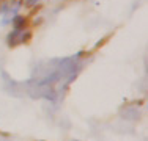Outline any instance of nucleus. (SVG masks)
<instances>
[{"mask_svg":"<svg viewBox=\"0 0 148 141\" xmlns=\"http://www.w3.org/2000/svg\"><path fill=\"white\" fill-rule=\"evenodd\" d=\"M6 45L11 49L22 45V30H11L6 35Z\"/></svg>","mask_w":148,"mask_h":141,"instance_id":"20e7f679","label":"nucleus"},{"mask_svg":"<svg viewBox=\"0 0 148 141\" xmlns=\"http://www.w3.org/2000/svg\"><path fill=\"white\" fill-rule=\"evenodd\" d=\"M107 38H109V36H107ZM107 38H106V39H107ZM106 39H99V41H98L96 44H95V49H99L101 44H104V42H106Z\"/></svg>","mask_w":148,"mask_h":141,"instance_id":"423d86ee","label":"nucleus"},{"mask_svg":"<svg viewBox=\"0 0 148 141\" xmlns=\"http://www.w3.org/2000/svg\"><path fill=\"white\" fill-rule=\"evenodd\" d=\"M10 22H11V25H13V30H25V28H29L30 19L27 16H24V14L17 13L16 16L11 17Z\"/></svg>","mask_w":148,"mask_h":141,"instance_id":"7ed1b4c3","label":"nucleus"},{"mask_svg":"<svg viewBox=\"0 0 148 141\" xmlns=\"http://www.w3.org/2000/svg\"><path fill=\"white\" fill-rule=\"evenodd\" d=\"M40 2L41 0H22V6L27 8V9H33V8H36V6L40 5Z\"/></svg>","mask_w":148,"mask_h":141,"instance_id":"39448f33","label":"nucleus"},{"mask_svg":"<svg viewBox=\"0 0 148 141\" xmlns=\"http://www.w3.org/2000/svg\"><path fill=\"white\" fill-rule=\"evenodd\" d=\"M85 52L66 58H55L40 63L25 83L24 89L33 99H46L49 102H60L84 68L82 56Z\"/></svg>","mask_w":148,"mask_h":141,"instance_id":"f257e3e1","label":"nucleus"},{"mask_svg":"<svg viewBox=\"0 0 148 141\" xmlns=\"http://www.w3.org/2000/svg\"><path fill=\"white\" fill-rule=\"evenodd\" d=\"M120 116L126 121H139L142 118V111L134 105H128V107H123L120 110Z\"/></svg>","mask_w":148,"mask_h":141,"instance_id":"f03ea898","label":"nucleus"}]
</instances>
